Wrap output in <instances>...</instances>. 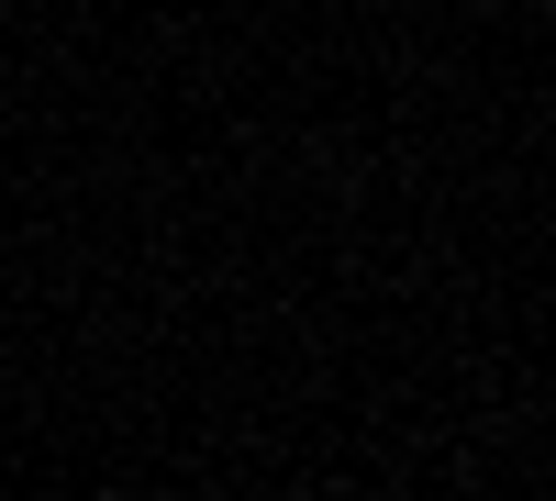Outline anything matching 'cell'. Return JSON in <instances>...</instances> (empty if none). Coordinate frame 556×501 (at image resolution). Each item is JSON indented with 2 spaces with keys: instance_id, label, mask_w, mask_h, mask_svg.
Segmentation results:
<instances>
[]
</instances>
